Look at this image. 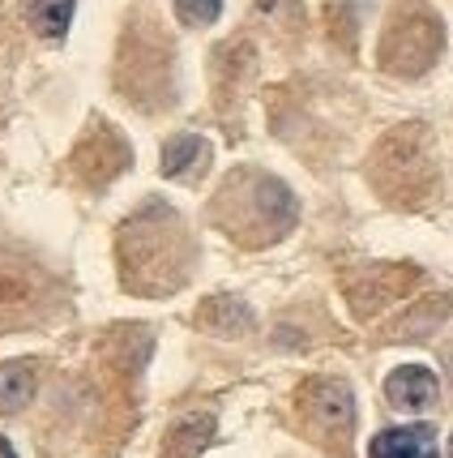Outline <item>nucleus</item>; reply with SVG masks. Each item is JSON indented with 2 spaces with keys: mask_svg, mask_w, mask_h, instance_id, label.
Listing matches in <instances>:
<instances>
[{
  "mask_svg": "<svg viewBox=\"0 0 453 458\" xmlns=\"http://www.w3.org/2000/svg\"><path fill=\"white\" fill-rule=\"evenodd\" d=\"M428 184H432L428 133L419 124H407L381 146V189L398 201H419Z\"/></svg>",
  "mask_w": 453,
  "mask_h": 458,
  "instance_id": "1",
  "label": "nucleus"
},
{
  "mask_svg": "<svg viewBox=\"0 0 453 458\" xmlns=\"http://www.w3.org/2000/svg\"><path fill=\"white\" fill-rule=\"evenodd\" d=\"M436 52H440V21L424 9H411L407 18H398L390 39L381 43V60L394 73H424Z\"/></svg>",
  "mask_w": 453,
  "mask_h": 458,
  "instance_id": "2",
  "label": "nucleus"
},
{
  "mask_svg": "<svg viewBox=\"0 0 453 458\" xmlns=\"http://www.w3.org/2000/svg\"><path fill=\"white\" fill-rule=\"evenodd\" d=\"M368 458H440L432 424H402L376 433L368 445Z\"/></svg>",
  "mask_w": 453,
  "mask_h": 458,
  "instance_id": "3",
  "label": "nucleus"
},
{
  "mask_svg": "<svg viewBox=\"0 0 453 458\" xmlns=\"http://www.w3.org/2000/svg\"><path fill=\"white\" fill-rule=\"evenodd\" d=\"M436 394H440V386H436L432 369H424V364H402L385 381V399L394 403L398 411H424L436 403Z\"/></svg>",
  "mask_w": 453,
  "mask_h": 458,
  "instance_id": "4",
  "label": "nucleus"
},
{
  "mask_svg": "<svg viewBox=\"0 0 453 458\" xmlns=\"http://www.w3.org/2000/svg\"><path fill=\"white\" fill-rule=\"evenodd\" d=\"M304 399H308V411H313V420L321 424V428H334V433H342V428L355 420L351 390H347L342 381H334V377L313 381V386L304 390Z\"/></svg>",
  "mask_w": 453,
  "mask_h": 458,
  "instance_id": "5",
  "label": "nucleus"
},
{
  "mask_svg": "<svg viewBox=\"0 0 453 458\" xmlns=\"http://www.w3.org/2000/svg\"><path fill=\"white\" fill-rule=\"evenodd\" d=\"M35 399V369L30 364H4L0 369V411H21Z\"/></svg>",
  "mask_w": 453,
  "mask_h": 458,
  "instance_id": "6",
  "label": "nucleus"
},
{
  "mask_svg": "<svg viewBox=\"0 0 453 458\" xmlns=\"http://www.w3.org/2000/svg\"><path fill=\"white\" fill-rule=\"evenodd\" d=\"M197 159H206V141L193 138V133L172 138L163 146V176H184V172L197 167Z\"/></svg>",
  "mask_w": 453,
  "mask_h": 458,
  "instance_id": "7",
  "label": "nucleus"
},
{
  "mask_svg": "<svg viewBox=\"0 0 453 458\" xmlns=\"http://www.w3.org/2000/svg\"><path fill=\"white\" fill-rule=\"evenodd\" d=\"M30 21H35L39 35L60 39L69 30V21H73V0H35L30 4Z\"/></svg>",
  "mask_w": 453,
  "mask_h": 458,
  "instance_id": "8",
  "label": "nucleus"
},
{
  "mask_svg": "<svg viewBox=\"0 0 453 458\" xmlns=\"http://www.w3.org/2000/svg\"><path fill=\"white\" fill-rule=\"evenodd\" d=\"M176 13L184 26H210L222 13V0H176Z\"/></svg>",
  "mask_w": 453,
  "mask_h": 458,
  "instance_id": "9",
  "label": "nucleus"
},
{
  "mask_svg": "<svg viewBox=\"0 0 453 458\" xmlns=\"http://www.w3.org/2000/svg\"><path fill=\"white\" fill-rule=\"evenodd\" d=\"M0 458H18L13 450H9V441H0Z\"/></svg>",
  "mask_w": 453,
  "mask_h": 458,
  "instance_id": "10",
  "label": "nucleus"
}]
</instances>
